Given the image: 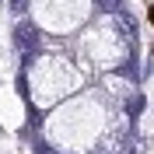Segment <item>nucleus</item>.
Wrapping results in <instances>:
<instances>
[{
    "label": "nucleus",
    "mask_w": 154,
    "mask_h": 154,
    "mask_svg": "<svg viewBox=\"0 0 154 154\" xmlns=\"http://www.w3.org/2000/svg\"><path fill=\"white\" fill-rule=\"evenodd\" d=\"M147 14H151V21H154V7H151V11H147Z\"/></svg>",
    "instance_id": "nucleus-1"
}]
</instances>
